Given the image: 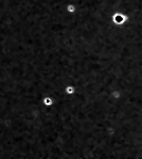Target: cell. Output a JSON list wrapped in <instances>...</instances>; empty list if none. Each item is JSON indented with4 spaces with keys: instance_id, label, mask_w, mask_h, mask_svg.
<instances>
[{
    "instance_id": "1",
    "label": "cell",
    "mask_w": 142,
    "mask_h": 159,
    "mask_svg": "<svg viewBox=\"0 0 142 159\" xmlns=\"http://www.w3.org/2000/svg\"><path fill=\"white\" fill-rule=\"evenodd\" d=\"M43 105L45 106V107L49 108V107H52V106L54 105V100L52 97H49V96H47V97H44L43 98Z\"/></svg>"
},
{
    "instance_id": "2",
    "label": "cell",
    "mask_w": 142,
    "mask_h": 159,
    "mask_svg": "<svg viewBox=\"0 0 142 159\" xmlns=\"http://www.w3.org/2000/svg\"><path fill=\"white\" fill-rule=\"evenodd\" d=\"M64 90L67 96L71 97V96H73L74 92H76V87H74L73 85H67V86H65Z\"/></svg>"
}]
</instances>
